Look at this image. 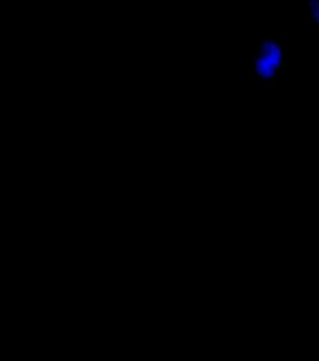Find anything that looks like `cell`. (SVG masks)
<instances>
[{
  "instance_id": "obj_1",
  "label": "cell",
  "mask_w": 319,
  "mask_h": 361,
  "mask_svg": "<svg viewBox=\"0 0 319 361\" xmlns=\"http://www.w3.org/2000/svg\"><path fill=\"white\" fill-rule=\"evenodd\" d=\"M255 78L261 82L273 81L283 72L286 52L280 42L262 39L258 42L253 56Z\"/></svg>"
},
{
  "instance_id": "obj_2",
  "label": "cell",
  "mask_w": 319,
  "mask_h": 361,
  "mask_svg": "<svg viewBox=\"0 0 319 361\" xmlns=\"http://www.w3.org/2000/svg\"><path fill=\"white\" fill-rule=\"evenodd\" d=\"M308 11L311 18L319 25V0H310Z\"/></svg>"
}]
</instances>
